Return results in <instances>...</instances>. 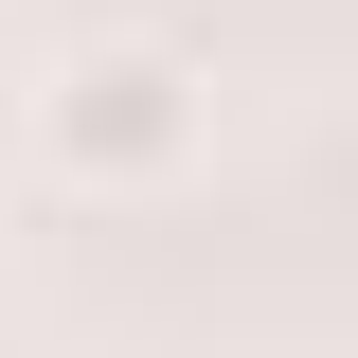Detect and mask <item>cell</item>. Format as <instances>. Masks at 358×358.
Segmentation results:
<instances>
[{
    "mask_svg": "<svg viewBox=\"0 0 358 358\" xmlns=\"http://www.w3.org/2000/svg\"><path fill=\"white\" fill-rule=\"evenodd\" d=\"M18 143H36L54 197H179V179L215 162V54H179V36H72L36 72V108H18Z\"/></svg>",
    "mask_w": 358,
    "mask_h": 358,
    "instance_id": "6da1fadb",
    "label": "cell"
}]
</instances>
